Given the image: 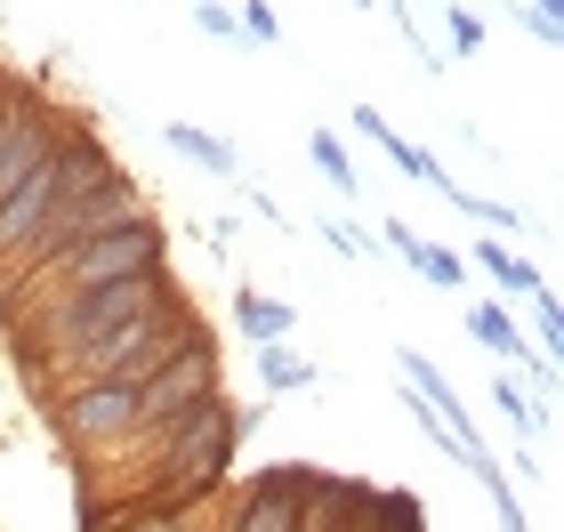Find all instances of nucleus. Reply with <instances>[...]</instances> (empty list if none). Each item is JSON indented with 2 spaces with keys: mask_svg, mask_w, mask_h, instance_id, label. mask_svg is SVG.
Masks as SVG:
<instances>
[{
  "mask_svg": "<svg viewBox=\"0 0 564 532\" xmlns=\"http://www.w3.org/2000/svg\"><path fill=\"white\" fill-rule=\"evenodd\" d=\"M65 138H73V121H65V113H48L41 97H33V106H24V113L9 121V138H0V202H9V194L24 186V177H33L48 154H57Z\"/></svg>",
  "mask_w": 564,
  "mask_h": 532,
  "instance_id": "obj_6",
  "label": "nucleus"
},
{
  "mask_svg": "<svg viewBox=\"0 0 564 532\" xmlns=\"http://www.w3.org/2000/svg\"><path fill=\"white\" fill-rule=\"evenodd\" d=\"M48 420H57L65 444H121L138 427V379H82V388H65L57 403H48Z\"/></svg>",
  "mask_w": 564,
  "mask_h": 532,
  "instance_id": "obj_4",
  "label": "nucleus"
},
{
  "mask_svg": "<svg viewBox=\"0 0 564 532\" xmlns=\"http://www.w3.org/2000/svg\"><path fill=\"white\" fill-rule=\"evenodd\" d=\"M130 218H145L138 210V186H130V177H106L97 194H82L73 210L48 218V235L33 242V259H48V250H65V242H89V235H113V226H130ZM33 259H24V267H33Z\"/></svg>",
  "mask_w": 564,
  "mask_h": 532,
  "instance_id": "obj_5",
  "label": "nucleus"
},
{
  "mask_svg": "<svg viewBox=\"0 0 564 532\" xmlns=\"http://www.w3.org/2000/svg\"><path fill=\"white\" fill-rule=\"evenodd\" d=\"M468 332L492 347V355H524V332L508 323V307H476V315H468Z\"/></svg>",
  "mask_w": 564,
  "mask_h": 532,
  "instance_id": "obj_12",
  "label": "nucleus"
},
{
  "mask_svg": "<svg viewBox=\"0 0 564 532\" xmlns=\"http://www.w3.org/2000/svg\"><path fill=\"white\" fill-rule=\"evenodd\" d=\"M235 33H250V41H274V33H282V17L267 9V0H242V17H235Z\"/></svg>",
  "mask_w": 564,
  "mask_h": 532,
  "instance_id": "obj_16",
  "label": "nucleus"
},
{
  "mask_svg": "<svg viewBox=\"0 0 564 532\" xmlns=\"http://www.w3.org/2000/svg\"><path fill=\"white\" fill-rule=\"evenodd\" d=\"M235 532H299V500H267V492H250L242 500V517Z\"/></svg>",
  "mask_w": 564,
  "mask_h": 532,
  "instance_id": "obj_10",
  "label": "nucleus"
},
{
  "mask_svg": "<svg viewBox=\"0 0 564 532\" xmlns=\"http://www.w3.org/2000/svg\"><path fill=\"white\" fill-rule=\"evenodd\" d=\"M170 298H177L170 267H153V274H121V283H89V291L48 298L41 315H17V332L33 339V347H48V355H73V347H89V339H106V332H130V323L162 315Z\"/></svg>",
  "mask_w": 564,
  "mask_h": 532,
  "instance_id": "obj_2",
  "label": "nucleus"
},
{
  "mask_svg": "<svg viewBox=\"0 0 564 532\" xmlns=\"http://www.w3.org/2000/svg\"><path fill=\"white\" fill-rule=\"evenodd\" d=\"M106 177H121V162L106 154V138H89V130H73L57 154H48L33 177H24V186L0 202V259H33V242L48 235V218L57 210H73V202L82 194H97L106 186Z\"/></svg>",
  "mask_w": 564,
  "mask_h": 532,
  "instance_id": "obj_1",
  "label": "nucleus"
},
{
  "mask_svg": "<svg viewBox=\"0 0 564 532\" xmlns=\"http://www.w3.org/2000/svg\"><path fill=\"white\" fill-rule=\"evenodd\" d=\"M452 41H459V48H484V24H476L468 9H452Z\"/></svg>",
  "mask_w": 564,
  "mask_h": 532,
  "instance_id": "obj_19",
  "label": "nucleus"
},
{
  "mask_svg": "<svg viewBox=\"0 0 564 532\" xmlns=\"http://www.w3.org/2000/svg\"><path fill=\"white\" fill-rule=\"evenodd\" d=\"M170 145H177V154H186V162H202V170H218V177H235V170H242L235 154H226V138H210V130H194V121H170Z\"/></svg>",
  "mask_w": 564,
  "mask_h": 532,
  "instance_id": "obj_9",
  "label": "nucleus"
},
{
  "mask_svg": "<svg viewBox=\"0 0 564 532\" xmlns=\"http://www.w3.org/2000/svg\"><path fill=\"white\" fill-rule=\"evenodd\" d=\"M194 24H202V33H210V41H235V17H226L218 0H202V17H194Z\"/></svg>",
  "mask_w": 564,
  "mask_h": 532,
  "instance_id": "obj_18",
  "label": "nucleus"
},
{
  "mask_svg": "<svg viewBox=\"0 0 564 532\" xmlns=\"http://www.w3.org/2000/svg\"><path fill=\"white\" fill-rule=\"evenodd\" d=\"M33 97H41L33 82H17V73H0V138H9V121H17L24 106H33Z\"/></svg>",
  "mask_w": 564,
  "mask_h": 532,
  "instance_id": "obj_15",
  "label": "nucleus"
},
{
  "mask_svg": "<svg viewBox=\"0 0 564 532\" xmlns=\"http://www.w3.org/2000/svg\"><path fill=\"white\" fill-rule=\"evenodd\" d=\"M306 145H315V162H323V177H330V186H339V194H355V162L339 154V138H330V130H315Z\"/></svg>",
  "mask_w": 564,
  "mask_h": 532,
  "instance_id": "obj_14",
  "label": "nucleus"
},
{
  "mask_svg": "<svg viewBox=\"0 0 564 532\" xmlns=\"http://www.w3.org/2000/svg\"><path fill=\"white\" fill-rule=\"evenodd\" d=\"M235 315H242V332L259 339V347H274V339H291V332H299V315L282 307V298H259V291H242V298H235Z\"/></svg>",
  "mask_w": 564,
  "mask_h": 532,
  "instance_id": "obj_7",
  "label": "nucleus"
},
{
  "mask_svg": "<svg viewBox=\"0 0 564 532\" xmlns=\"http://www.w3.org/2000/svg\"><path fill=\"white\" fill-rule=\"evenodd\" d=\"M170 259V235H162V218H130V226H113V235H89V242H65V250H48V259H33L17 274V298H33V291H89V283H121V274H153Z\"/></svg>",
  "mask_w": 564,
  "mask_h": 532,
  "instance_id": "obj_3",
  "label": "nucleus"
},
{
  "mask_svg": "<svg viewBox=\"0 0 564 532\" xmlns=\"http://www.w3.org/2000/svg\"><path fill=\"white\" fill-rule=\"evenodd\" d=\"M259 371H267V388H315V363H299V355H282V347L259 355Z\"/></svg>",
  "mask_w": 564,
  "mask_h": 532,
  "instance_id": "obj_13",
  "label": "nucleus"
},
{
  "mask_svg": "<svg viewBox=\"0 0 564 532\" xmlns=\"http://www.w3.org/2000/svg\"><path fill=\"white\" fill-rule=\"evenodd\" d=\"M395 250H403V259H412V267L427 274L435 291H452V283H459V250H444V242H420L412 226H395Z\"/></svg>",
  "mask_w": 564,
  "mask_h": 532,
  "instance_id": "obj_8",
  "label": "nucleus"
},
{
  "mask_svg": "<svg viewBox=\"0 0 564 532\" xmlns=\"http://www.w3.org/2000/svg\"><path fill=\"white\" fill-rule=\"evenodd\" d=\"M138 532H186V524H138Z\"/></svg>",
  "mask_w": 564,
  "mask_h": 532,
  "instance_id": "obj_20",
  "label": "nucleus"
},
{
  "mask_svg": "<svg viewBox=\"0 0 564 532\" xmlns=\"http://www.w3.org/2000/svg\"><path fill=\"white\" fill-rule=\"evenodd\" d=\"M492 403H500L508 420H532V403H524V388H517V379H508V371L492 379Z\"/></svg>",
  "mask_w": 564,
  "mask_h": 532,
  "instance_id": "obj_17",
  "label": "nucleus"
},
{
  "mask_svg": "<svg viewBox=\"0 0 564 532\" xmlns=\"http://www.w3.org/2000/svg\"><path fill=\"white\" fill-rule=\"evenodd\" d=\"M476 267H484V274H500V291H517V298L541 291V274H532L524 259H508V242H484V250H476Z\"/></svg>",
  "mask_w": 564,
  "mask_h": 532,
  "instance_id": "obj_11",
  "label": "nucleus"
}]
</instances>
